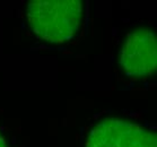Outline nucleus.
<instances>
[{"mask_svg": "<svg viewBox=\"0 0 157 147\" xmlns=\"http://www.w3.org/2000/svg\"><path fill=\"white\" fill-rule=\"evenodd\" d=\"M25 15L36 39L58 47L80 35L87 17V5L82 0H31L26 4Z\"/></svg>", "mask_w": 157, "mask_h": 147, "instance_id": "obj_1", "label": "nucleus"}, {"mask_svg": "<svg viewBox=\"0 0 157 147\" xmlns=\"http://www.w3.org/2000/svg\"><path fill=\"white\" fill-rule=\"evenodd\" d=\"M85 147H157L153 125L122 115H105L89 127Z\"/></svg>", "mask_w": 157, "mask_h": 147, "instance_id": "obj_2", "label": "nucleus"}, {"mask_svg": "<svg viewBox=\"0 0 157 147\" xmlns=\"http://www.w3.org/2000/svg\"><path fill=\"white\" fill-rule=\"evenodd\" d=\"M119 67L125 77L144 80L157 68L156 33L150 27H138L127 34L119 52Z\"/></svg>", "mask_w": 157, "mask_h": 147, "instance_id": "obj_3", "label": "nucleus"}, {"mask_svg": "<svg viewBox=\"0 0 157 147\" xmlns=\"http://www.w3.org/2000/svg\"><path fill=\"white\" fill-rule=\"evenodd\" d=\"M0 147H9L8 146V140L4 131L0 129Z\"/></svg>", "mask_w": 157, "mask_h": 147, "instance_id": "obj_4", "label": "nucleus"}]
</instances>
